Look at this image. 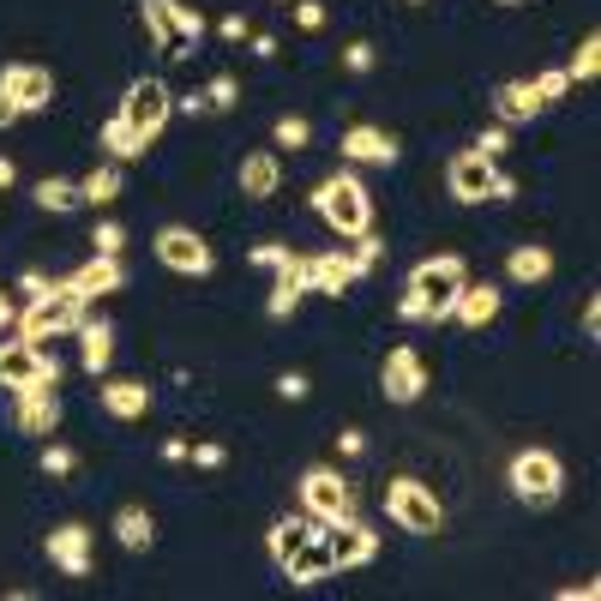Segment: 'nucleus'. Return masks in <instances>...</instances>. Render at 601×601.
Instances as JSON below:
<instances>
[{"instance_id":"obj_19","label":"nucleus","mask_w":601,"mask_h":601,"mask_svg":"<svg viewBox=\"0 0 601 601\" xmlns=\"http://www.w3.org/2000/svg\"><path fill=\"white\" fill-rule=\"evenodd\" d=\"M120 283H127V271H120V252H91V259L79 264V276H72V288H79L84 300H91V295H115Z\"/></svg>"},{"instance_id":"obj_29","label":"nucleus","mask_w":601,"mask_h":601,"mask_svg":"<svg viewBox=\"0 0 601 601\" xmlns=\"http://www.w3.org/2000/svg\"><path fill=\"white\" fill-rule=\"evenodd\" d=\"M79 192H84V204H115V199H120V168H115V163L91 168V175L79 180Z\"/></svg>"},{"instance_id":"obj_34","label":"nucleus","mask_w":601,"mask_h":601,"mask_svg":"<svg viewBox=\"0 0 601 601\" xmlns=\"http://www.w3.org/2000/svg\"><path fill=\"white\" fill-rule=\"evenodd\" d=\"M72 469H79V451H72V445H48L43 451V475H72Z\"/></svg>"},{"instance_id":"obj_1","label":"nucleus","mask_w":601,"mask_h":601,"mask_svg":"<svg viewBox=\"0 0 601 601\" xmlns=\"http://www.w3.org/2000/svg\"><path fill=\"white\" fill-rule=\"evenodd\" d=\"M313 211L325 216V228H337V235H349V240H355L361 228H373V199H367V187H361L355 175L319 180V192H313Z\"/></svg>"},{"instance_id":"obj_39","label":"nucleus","mask_w":601,"mask_h":601,"mask_svg":"<svg viewBox=\"0 0 601 601\" xmlns=\"http://www.w3.org/2000/svg\"><path fill=\"white\" fill-rule=\"evenodd\" d=\"M175 24H180V36H187V43H199V36H204L199 7H187V0H175Z\"/></svg>"},{"instance_id":"obj_50","label":"nucleus","mask_w":601,"mask_h":601,"mask_svg":"<svg viewBox=\"0 0 601 601\" xmlns=\"http://www.w3.org/2000/svg\"><path fill=\"white\" fill-rule=\"evenodd\" d=\"M163 457H168V463H187L192 445H187V439H163Z\"/></svg>"},{"instance_id":"obj_22","label":"nucleus","mask_w":601,"mask_h":601,"mask_svg":"<svg viewBox=\"0 0 601 601\" xmlns=\"http://www.w3.org/2000/svg\"><path fill=\"white\" fill-rule=\"evenodd\" d=\"M276 180H283L276 151H247V156H240V192H247V199H271Z\"/></svg>"},{"instance_id":"obj_10","label":"nucleus","mask_w":601,"mask_h":601,"mask_svg":"<svg viewBox=\"0 0 601 601\" xmlns=\"http://www.w3.org/2000/svg\"><path fill=\"white\" fill-rule=\"evenodd\" d=\"M319 535H325V547H331V571L337 577L355 571V565H367L373 553H379V535H373V529H361L355 517H331Z\"/></svg>"},{"instance_id":"obj_41","label":"nucleus","mask_w":601,"mask_h":601,"mask_svg":"<svg viewBox=\"0 0 601 601\" xmlns=\"http://www.w3.org/2000/svg\"><path fill=\"white\" fill-rule=\"evenodd\" d=\"M96 252H120V247H127V228H120V223H96Z\"/></svg>"},{"instance_id":"obj_25","label":"nucleus","mask_w":601,"mask_h":601,"mask_svg":"<svg viewBox=\"0 0 601 601\" xmlns=\"http://www.w3.org/2000/svg\"><path fill=\"white\" fill-rule=\"evenodd\" d=\"M115 541H120V547H132V553H144L156 541L151 511H144V505H120V511H115Z\"/></svg>"},{"instance_id":"obj_44","label":"nucleus","mask_w":601,"mask_h":601,"mask_svg":"<svg viewBox=\"0 0 601 601\" xmlns=\"http://www.w3.org/2000/svg\"><path fill=\"white\" fill-rule=\"evenodd\" d=\"M343 67H349V72H373V48H367V43H349V48H343Z\"/></svg>"},{"instance_id":"obj_37","label":"nucleus","mask_w":601,"mask_h":601,"mask_svg":"<svg viewBox=\"0 0 601 601\" xmlns=\"http://www.w3.org/2000/svg\"><path fill=\"white\" fill-rule=\"evenodd\" d=\"M204 103H211V108H235V103H240V96H235V79H228V72H216V79L204 84Z\"/></svg>"},{"instance_id":"obj_40","label":"nucleus","mask_w":601,"mask_h":601,"mask_svg":"<svg viewBox=\"0 0 601 601\" xmlns=\"http://www.w3.org/2000/svg\"><path fill=\"white\" fill-rule=\"evenodd\" d=\"M475 151H481V156H493V163H499V156L511 151V139H505V127H487V132H481V139H475Z\"/></svg>"},{"instance_id":"obj_24","label":"nucleus","mask_w":601,"mask_h":601,"mask_svg":"<svg viewBox=\"0 0 601 601\" xmlns=\"http://www.w3.org/2000/svg\"><path fill=\"white\" fill-rule=\"evenodd\" d=\"M103 409L115 421H139L144 409H151V385H139V379H108L103 385Z\"/></svg>"},{"instance_id":"obj_15","label":"nucleus","mask_w":601,"mask_h":601,"mask_svg":"<svg viewBox=\"0 0 601 601\" xmlns=\"http://www.w3.org/2000/svg\"><path fill=\"white\" fill-rule=\"evenodd\" d=\"M48 565H60L67 577H91V529L84 523H60V529H48Z\"/></svg>"},{"instance_id":"obj_12","label":"nucleus","mask_w":601,"mask_h":601,"mask_svg":"<svg viewBox=\"0 0 601 601\" xmlns=\"http://www.w3.org/2000/svg\"><path fill=\"white\" fill-rule=\"evenodd\" d=\"M300 505H307L313 523H331V517H349V481L337 475V469H307L300 475Z\"/></svg>"},{"instance_id":"obj_9","label":"nucleus","mask_w":601,"mask_h":601,"mask_svg":"<svg viewBox=\"0 0 601 601\" xmlns=\"http://www.w3.org/2000/svg\"><path fill=\"white\" fill-rule=\"evenodd\" d=\"M12 427H19V433H36V439H48V433L60 427L55 379H31L24 391H12Z\"/></svg>"},{"instance_id":"obj_4","label":"nucleus","mask_w":601,"mask_h":601,"mask_svg":"<svg viewBox=\"0 0 601 601\" xmlns=\"http://www.w3.org/2000/svg\"><path fill=\"white\" fill-rule=\"evenodd\" d=\"M445 187H451L457 204H487V199H517L511 175H499V163L481 151H463L451 156V168H445Z\"/></svg>"},{"instance_id":"obj_45","label":"nucleus","mask_w":601,"mask_h":601,"mask_svg":"<svg viewBox=\"0 0 601 601\" xmlns=\"http://www.w3.org/2000/svg\"><path fill=\"white\" fill-rule=\"evenodd\" d=\"M307 391H313V385L300 379V373H283V379H276V397H288V403H300Z\"/></svg>"},{"instance_id":"obj_35","label":"nucleus","mask_w":601,"mask_h":601,"mask_svg":"<svg viewBox=\"0 0 601 601\" xmlns=\"http://www.w3.org/2000/svg\"><path fill=\"white\" fill-rule=\"evenodd\" d=\"M313 139V127H307V120H300V115H283V120H276V144H288V151H300V144H307Z\"/></svg>"},{"instance_id":"obj_3","label":"nucleus","mask_w":601,"mask_h":601,"mask_svg":"<svg viewBox=\"0 0 601 601\" xmlns=\"http://www.w3.org/2000/svg\"><path fill=\"white\" fill-rule=\"evenodd\" d=\"M463 283H469L463 252H433V259H421L415 271H409V288L421 295L427 319H451V300H457V288H463Z\"/></svg>"},{"instance_id":"obj_36","label":"nucleus","mask_w":601,"mask_h":601,"mask_svg":"<svg viewBox=\"0 0 601 601\" xmlns=\"http://www.w3.org/2000/svg\"><path fill=\"white\" fill-rule=\"evenodd\" d=\"M379 240H373V228H361L355 235V247H349V259H355V271H373V264H379Z\"/></svg>"},{"instance_id":"obj_51","label":"nucleus","mask_w":601,"mask_h":601,"mask_svg":"<svg viewBox=\"0 0 601 601\" xmlns=\"http://www.w3.org/2000/svg\"><path fill=\"white\" fill-rule=\"evenodd\" d=\"M12 120H19V103H12L7 91H0V127H12Z\"/></svg>"},{"instance_id":"obj_43","label":"nucleus","mask_w":601,"mask_h":601,"mask_svg":"<svg viewBox=\"0 0 601 601\" xmlns=\"http://www.w3.org/2000/svg\"><path fill=\"white\" fill-rule=\"evenodd\" d=\"M192 463H199V469H223V463H228V451H223L216 439H204V445H192Z\"/></svg>"},{"instance_id":"obj_27","label":"nucleus","mask_w":601,"mask_h":601,"mask_svg":"<svg viewBox=\"0 0 601 601\" xmlns=\"http://www.w3.org/2000/svg\"><path fill=\"white\" fill-rule=\"evenodd\" d=\"M307 535H313V517H283V523H271L264 547H271V559H276V565H288V553H295Z\"/></svg>"},{"instance_id":"obj_5","label":"nucleus","mask_w":601,"mask_h":601,"mask_svg":"<svg viewBox=\"0 0 601 601\" xmlns=\"http://www.w3.org/2000/svg\"><path fill=\"white\" fill-rule=\"evenodd\" d=\"M505 481H511V493L523 505H553V499H559V487H565V463L553 451H541V445H529V451L511 457Z\"/></svg>"},{"instance_id":"obj_28","label":"nucleus","mask_w":601,"mask_h":601,"mask_svg":"<svg viewBox=\"0 0 601 601\" xmlns=\"http://www.w3.org/2000/svg\"><path fill=\"white\" fill-rule=\"evenodd\" d=\"M79 361H84V373H108V361H115V331H108L103 319L84 325V349H79Z\"/></svg>"},{"instance_id":"obj_8","label":"nucleus","mask_w":601,"mask_h":601,"mask_svg":"<svg viewBox=\"0 0 601 601\" xmlns=\"http://www.w3.org/2000/svg\"><path fill=\"white\" fill-rule=\"evenodd\" d=\"M168 108H175V96H168L163 79H132L127 96H120V120H127L132 132H144V139H156V132H163Z\"/></svg>"},{"instance_id":"obj_11","label":"nucleus","mask_w":601,"mask_h":601,"mask_svg":"<svg viewBox=\"0 0 601 601\" xmlns=\"http://www.w3.org/2000/svg\"><path fill=\"white\" fill-rule=\"evenodd\" d=\"M156 259H163L168 271H180V276H204L216 264L211 247H204V235H192V228H180V223L156 228Z\"/></svg>"},{"instance_id":"obj_2","label":"nucleus","mask_w":601,"mask_h":601,"mask_svg":"<svg viewBox=\"0 0 601 601\" xmlns=\"http://www.w3.org/2000/svg\"><path fill=\"white\" fill-rule=\"evenodd\" d=\"M84 325V295L67 283H48V295H36L31 307L19 313V337H31V343H43V337H60V331H79Z\"/></svg>"},{"instance_id":"obj_6","label":"nucleus","mask_w":601,"mask_h":601,"mask_svg":"<svg viewBox=\"0 0 601 601\" xmlns=\"http://www.w3.org/2000/svg\"><path fill=\"white\" fill-rule=\"evenodd\" d=\"M385 511H391V523L409 529V535H433V529H439V499H433L415 475H397L391 487H385Z\"/></svg>"},{"instance_id":"obj_54","label":"nucleus","mask_w":601,"mask_h":601,"mask_svg":"<svg viewBox=\"0 0 601 601\" xmlns=\"http://www.w3.org/2000/svg\"><path fill=\"white\" fill-rule=\"evenodd\" d=\"M499 7H523V0H499Z\"/></svg>"},{"instance_id":"obj_13","label":"nucleus","mask_w":601,"mask_h":601,"mask_svg":"<svg viewBox=\"0 0 601 601\" xmlns=\"http://www.w3.org/2000/svg\"><path fill=\"white\" fill-rule=\"evenodd\" d=\"M379 391L391 397V403H415L421 391H427V367H421V355L409 343H397L391 355H385L379 367Z\"/></svg>"},{"instance_id":"obj_47","label":"nucleus","mask_w":601,"mask_h":601,"mask_svg":"<svg viewBox=\"0 0 601 601\" xmlns=\"http://www.w3.org/2000/svg\"><path fill=\"white\" fill-rule=\"evenodd\" d=\"M596 596H601V584H596V577H584V584L559 589V601H596Z\"/></svg>"},{"instance_id":"obj_33","label":"nucleus","mask_w":601,"mask_h":601,"mask_svg":"<svg viewBox=\"0 0 601 601\" xmlns=\"http://www.w3.org/2000/svg\"><path fill=\"white\" fill-rule=\"evenodd\" d=\"M529 84H535V96H541V108H547V103H559V96H565V91H571V79H565V67H553V72H541V79H529Z\"/></svg>"},{"instance_id":"obj_18","label":"nucleus","mask_w":601,"mask_h":601,"mask_svg":"<svg viewBox=\"0 0 601 601\" xmlns=\"http://www.w3.org/2000/svg\"><path fill=\"white\" fill-rule=\"evenodd\" d=\"M355 259L349 252H307V288H319V295H343L349 283H355Z\"/></svg>"},{"instance_id":"obj_31","label":"nucleus","mask_w":601,"mask_h":601,"mask_svg":"<svg viewBox=\"0 0 601 601\" xmlns=\"http://www.w3.org/2000/svg\"><path fill=\"white\" fill-rule=\"evenodd\" d=\"M103 144H108V156H144V151H151V139H144V132H132L120 115L103 127Z\"/></svg>"},{"instance_id":"obj_32","label":"nucleus","mask_w":601,"mask_h":601,"mask_svg":"<svg viewBox=\"0 0 601 601\" xmlns=\"http://www.w3.org/2000/svg\"><path fill=\"white\" fill-rule=\"evenodd\" d=\"M601 72V31H589L584 43H577V55H571V67H565V79L571 84H589Z\"/></svg>"},{"instance_id":"obj_17","label":"nucleus","mask_w":601,"mask_h":601,"mask_svg":"<svg viewBox=\"0 0 601 601\" xmlns=\"http://www.w3.org/2000/svg\"><path fill=\"white\" fill-rule=\"evenodd\" d=\"M283 577H288V584H300V589H313V584H325V577H337V571H331V547H325L319 529H313V535L300 541L295 553H288Z\"/></svg>"},{"instance_id":"obj_21","label":"nucleus","mask_w":601,"mask_h":601,"mask_svg":"<svg viewBox=\"0 0 601 601\" xmlns=\"http://www.w3.org/2000/svg\"><path fill=\"white\" fill-rule=\"evenodd\" d=\"M451 319H463L469 331L493 325V319H499V288H493V283H463V288H457V300H451Z\"/></svg>"},{"instance_id":"obj_38","label":"nucleus","mask_w":601,"mask_h":601,"mask_svg":"<svg viewBox=\"0 0 601 601\" xmlns=\"http://www.w3.org/2000/svg\"><path fill=\"white\" fill-rule=\"evenodd\" d=\"M295 307H300V288H288V283H276L271 300H264V313H271V319H288Z\"/></svg>"},{"instance_id":"obj_53","label":"nucleus","mask_w":601,"mask_h":601,"mask_svg":"<svg viewBox=\"0 0 601 601\" xmlns=\"http://www.w3.org/2000/svg\"><path fill=\"white\" fill-rule=\"evenodd\" d=\"M12 319H19V313H12V300H7V295H0V331H7V325H12Z\"/></svg>"},{"instance_id":"obj_20","label":"nucleus","mask_w":601,"mask_h":601,"mask_svg":"<svg viewBox=\"0 0 601 601\" xmlns=\"http://www.w3.org/2000/svg\"><path fill=\"white\" fill-rule=\"evenodd\" d=\"M493 115H499L505 127H529V120L541 115V96H535V84H529V79L499 84V91H493Z\"/></svg>"},{"instance_id":"obj_52","label":"nucleus","mask_w":601,"mask_h":601,"mask_svg":"<svg viewBox=\"0 0 601 601\" xmlns=\"http://www.w3.org/2000/svg\"><path fill=\"white\" fill-rule=\"evenodd\" d=\"M12 180H19V168H12V163H7V156H0V192H7V187H12Z\"/></svg>"},{"instance_id":"obj_42","label":"nucleus","mask_w":601,"mask_h":601,"mask_svg":"<svg viewBox=\"0 0 601 601\" xmlns=\"http://www.w3.org/2000/svg\"><path fill=\"white\" fill-rule=\"evenodd\" d=\"M295 24L300 31H325V7L319 0H295Z\"/></svg>"},{"instance_id":"obj_26","label":"nucleus","mask_w":601,"mask_h":601,"mask_svg":"<svg viewBox=\"0 0 601 601\" xmlns=\"http://www.w3.org/2000/svg\"><path fill=\"white\" fill-rule=\"evenodd\" d=\"M505 271H511V283H547V276H553V252L529 240V247H517L511 259H505Z\"/></svg>"},{"instance_id":"obj_7","label":"nucleus","mask_w":601,"mask_h":601,"mask_svg":"<svg viewBox=\"0 0 601 601\" xmlns=\"http://www.w3.org/2000/svg\"><path fill=\"white\" fill-rule=\"evenodd\" d=\"M31 379H55L60 385V361L48 355L43 343H31V337L0 343V385H7V391H24Z\"/></svg>"},{"instance_id":"obj_14","label":"nucleus","mask_w":601,"mask_h":601,"mask_svg":"<svg viewBox=\"0 0 601 601\" xmlns=\"http://www.w3.org/2000/svg\"><path fill=\"white\" fill-rule=\"evenodd\" d=\"M0 91L19 103V115H36V108H48V96H55V79H48V67L12 60V67H0Z\"/></svg>"},{"instance_id":"obj_55","label":"nucleus","mask_w":601,"mask_h":601,"mask_svg":"<svg viewBox=\"0 0 601 601\" xmlns=\"http://www.w3.org/2000/svg\"><path fill=\"white\" fill-rule=\"evenodd\" d=\"M283 7H288V0H283Z\"/></svg>"},{"instance_id":"obj_49","label":"nucleus","mask_w":601,"mask_h":601,"mask_svg":"<svg viewBox=\"0 0 601 601\" xmlns=\"http://www.w3.org/2000/svg\"><path fill=\"white\" fill-rule=\"evenodd\" d=\"M19 288L36 300V295H48V276H43V271H24V276H19Z\"/></svg>"},{"instance_id":"obj_23","label":"nucleus","mask_w":601,"mask_h":601,"mask_svg":"<svg viewBox=\"0 0 601 601\" xmlns=\"http://www.w3.org/2000/svg\"><path fill=\"white\" fill-rule=\"evenodd\" d=\"M337 151H343L349 163H397V144L385 139L379 127H349V132H343V144H337Z\"/></svg>"},{"instance_id":"obj_16","label":"nucleus","mask_w":601,"mask_h":601,"mask_svg":"<svg viewBox=\"0 0 601 601\" xmlns=\"http://www.w3.org/2000/svg\"><path fill=\"white\" fill-rule=\"evenodd\" d=\"M139 12H144V31H151V43L163 48L168 60H187V55H192V43L180 36V24H175V0H139Z\"/></svg>"},{"instance_id":"obj_30","label":"nucleus","mask_w":601,"mask_h":601,"mask_svg":"<svg viewBox=\"0 0 601 601\" xmlns=\"http://www.w3.org/2000/svg\"><path fill=\"white\" fill-rule=\"evenodd\" d=\"M36 204H43V211H72V204H84V192H79V180H60V175H48L43 187H36Z\"/></svg>"},{"instance_id":"obj_46","label":"nucleus","mask_w":601,"mask_h":601,"mask_svg":"<svg viewBox=\"0 0 601 601\" xmlns=\"http://www.w3.org/2000/svg\"><path fill=\"white\" fill-rule=\"evenodd\" d=\"M216 36H223V43H240V36H247V19H240V12H228V19H216Z\"/></svg>"},{"instance_id":"obj_48","label":"nucleus","mask_w":601,"mask_h":601,"mask_svg":"<svg viewBox=\"0 0 601 601\" xmlns=\"http://www.w3.org/2000/svg\"><path fill=\"white\" fill-rule=\"evenodd\" d=\"M584 337H601V295L584 300Z\"/></svg>"}]
</instances>
